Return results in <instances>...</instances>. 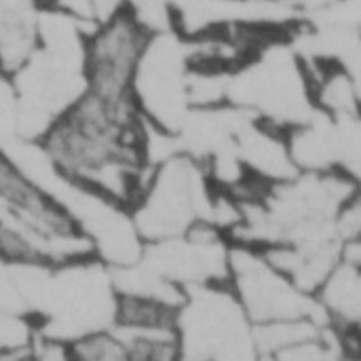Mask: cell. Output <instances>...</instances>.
Instances as JSON below:
<instances>
[{
	"label": "cell",
	"instance_id": "obj_11",
	"mask_svg": "<svg viewBox=\"0 0 361 361\" xmlns=\"http://www.w3.org/2000/svg\"><path fill=\"white\" fill-rule=\"evenodd\" d=\"M95 2V11H97V21H106L112 15L121 13L125 8V0H93Z\"/></svg>",
	"mask_w": 361,
	"mask_h": 361
},
{
	"label": "cell",
	"instance_id": "obj_10",
	"mask_svg": "<svg viewBox=\"0 0 361 361\" xmlns=\"http://www.w3.org/2000/svg\"><path fill=\"white\" fill-rule=\"evenodd\" d=\"M44 8H53L70 19H74L87 34L99 23L93 0H40Z\"/></svg>",
	"mask_w": 361,
	"mask_h": 361
},
{
	"label": "cell",
	"instance_id": "obj_7",
	"mask_svg": "<svg viewBox=\"0 0 361 361\" xmlns=\"http://www.w3.org/2000/svg\"><path fill=\"white\" fill-rule=\"evenodd\" d=\"M228 245L222 231L207 222L192 224L186 233L144 243L137 258L150 273L182 290L205 283H226Z\"/></svg>",
	"mask_w": 361,
	"mask_h": 361
},
{
	"label": "cell",
	"instance_id": "obj_2",
	"mask_svg": "<svg viewBox=\"0 0 361 361\" xmlns=\"http://www.w3.org/2000/svg\"><path fill=\"white\" fill-rule=\"evenodd\" d=\"M214 184L203 165L186 152H178L159 165L129 209L133 226L144 243L178 237L197 222L209 224Z\"/></svg>",
	"mask_w": 361,
	"mask_h": 361
},
{
	"label": "cell",
	"instance_id": "obj_1",
	"mask_svg": "<svg viewBox=\"0 0 361 361\" xmlns=\"http://www.w3.org/2000/svg\"><path fill=\"white\" fill-rule=\"evenodd\" d=\"M226 104L281 131L317 112L300 55L292 53L283 38L269 42L247 63L228 74Z\"/></svg>",
	"mask_w": 361,
	"mask_h": 361
},
{
	"label": "cell",
	"instance_id": "obj_5",
	"mask_svg": "<svg viewBox=\"0 0 361 361\" xmlns=\"http://www.w3.org/2000/svg\"><path fill=\"white\" fill-rule=\"evenodd\" d=\"M188 42L167 32L150 34L133 76V99L142 116L167 131L178 133L192 110L188 97Z\"/></svg>",
	"mask_w": 361,
	"mask_h": 361
},
{
	"label": "cell",
	"instance_id": "obj_6",
	"mask_svg": "<svg viewBox=\"0 0 361 361\" xmlns=\"http://www.w3.org/2000/svg\"><path fill=\"white\" fill-rule=\"evenodd\" d=\"M150 32L127 11L97 23L85 38V82L106 102L133 99V76Z\"/></svg>",
	"mask_w": 361,
	"mask_h": 361
},
{
	"label": "cell",
	"instance_id": "obj_3",
	"mask_svg": "<svg viewBox=\"0 0 361 361\" xmlns=\"http://www.w3.org/2000/svg\"><path fill=\"white\" fill-rule=\"evenodd\" d=\"M173 326L180 360H258L254 324L226 283L184 290Z\"/></svg>",
	"mask_w": 361,
	"mask_h": 361
},
{
	"label": "cell",
	"instance_id": "obj_8",
	"mask_svg": "<svg viewBox=\"0 0 361 361\" xmlns=\"http://www.w3.org/2000/svg\"><path fill=\"white\" fill-rule=\"evenodd\" d=\"M315 300L336 332H360L361 264L341 260L317 288Z\"/></svg>",
	"mask_w": 361,
	"mask_h": 361
},
{
	"label": "cell",
	"instance_id": "obj_9",
	"mask_svg": "<svg viewBox=\"0 0 361 361\" xmlns=\"http://www.w3.org/2000/svg\"><path fill=\"white\" fill-rule=\"evenodd\" d=\"M19 140V110L11 76L0 74V146Z\"/></svg>",
	"mask_w": 361,
	"mask_h": 361
},
{
	"label": "cell",
	"instance_id": "obj_4",
	"mask_svg": "<svg viewBox=\"0 0 361 361\" xmlns=\"http://www.w3.org/2000/svg\"><path fill=\"white\" fill-rule=\"evenodd\" d=\"M226 286L254 326L302 317L326 322L315 296L302 292L288 275L275 269L260 247L245 243L228 245Z\"/></svg>",
	"mask_w": 361,
	"mask_h": 361
}]
</instances>
